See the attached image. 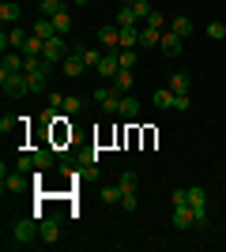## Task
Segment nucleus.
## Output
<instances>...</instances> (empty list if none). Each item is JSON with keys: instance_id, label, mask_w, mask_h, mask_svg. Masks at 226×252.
I'll list each match as a JSON object with an SVG mask.
<instances>
[{"instance_id": "4", "label": "nucleus", "mask_w": 226, "mask_h": 252, "mask_svg": "<svg viewBox=\"0 0 226 252\" xmlns=\"http://www.w3.org/2000/svg\"><path fill=\"white\" fill-rule=\"evenodd\" d=\"M189 207H193V215H196V230H204L207 226V189L193 185V189H189Z\"/></svg>"}, {"instance_id": "8", "label": "nucleus", "mask_w": 226, "mask_h": 252, "mask_svg": "<svg viewBox=\"0 0 226 252\" xmlns=\"http://www.w3.org/2000/svg\"><path fill=\"white\" fill-rule=\"evenodd\" d=\"M61 72H65L68 79H79V75L87 72V61L79 57V49H72V53L65 57V61H61Z\"/></svg>"}, {"instance_id": "30", "label": "nucleus", "mask_w": 226, "mask_h": 252, "mask_svg": "<svg viewBox=\"0 0 226 252\" xmlns=\"http://www.w3.org/2000/svg\"><path fill=\"white\" fill-rule=\"evenodd\" d=\"M83 105H87L83 98H65V113L68 117H79V113H83Z\"/></svg>"}, {"instance_id": "14", "label": "nucleus", "mask_w": 226, "mask_h": 252, "mask_svg": "<svg viewBox=\"0 0 226 252\" xmlns=\"http://www.w3.org/2000/svg\"><path fill=\"white\" fill-rule=\"evenodd\" d=\"M31 34H38L42 42H49V38H57V27H53V19L38 15V23H34V31H31Z\"/></svg>"}, {"instance_id": "5", "label": "nucleus", "mask_w": 226, "mask_h": 252, "mask_svg": "<svg viewBox=\"0 0 226 252\" xmlns=\"http://www.w3.org/2000/svg\"><path fill=\"white\" fill-rule=\"evenodd\" d=\"M68 57V45H65V34H57V38H49L45 42V49H42V61L53 68V64H61Z\"/></svg>"}, {"instance_id": "29", "label": "nucleus", "mask_w": 226, "mask_h": 252, "mask_svg": "<svg viewBox=\"0 0 226 252\" xmlns=\"http://www.w3.org/2000/svg\"><path fill=\"white\" fill-rule=\"evenodd\" d=\"M155 105H159V109H170L173 105V91L170 87H166V91H155Z\"/></svg>"}, {"instance_id": "3", "label": "nucleus", "mask_w": 226, "mask_h": 252, "mask_svg": "<svg viewBox=\"0 0 226 252\" xmlns=\"http://www.w3.org/2000/svg\"><path fill=\"white\" fill-rule=\"evenodd\" d=\"M61 226H65V215H42V219H38V241L57 245L61 241Z\"/></svg>"}, {"instance_id": "23", "label": "nucleus", "mask_w": 226, "mask_h": 252, "mask_svg": "<svg viewBox=\"0 0 226 252\" xmlns=\"http://www.w3.org/2000/svg\"><path fill=\"white\" fill-rule=\"evenodd\" d=\"M129 8L136 11V19H140V23H147V15H151V11H155V8H151V4H147V0H129Z\"/></svg>"}, {"instance_id": "27", "label": "nucleus", "mask_w": 226, "mask_h": 252, "mask_svg": "<svg viewBox=\"0 0 226 252\" xmlns=\"http://www.w3.org/2000/svg\"><path fill=\"white\" fill-rule=\"evenodd\" d=\"M140 45V31H121V49H136Z\"/></svg>"}, {"instance_id": "26", "label": "nucleus", "mask_w": 226, "mask_h": 252, "mask_svg": "<svg viewBox=\"0 0 226 252\" xmlns=\"http://www.w3.org/2000/svg\"><path fill=\"white\" fill-rule=\"evenodd\" d=\"M121 196H125L121 185H106V189H102V203H121Z\"/></svg>"}, {"instance_id": "40", "label": "nucleus", "mask_w": 226, "mask_h": 252, "mask_svg": "<svg viewBox=\"0 0 226 252\" xmlns=\"http://www.w3.org/2000/svg\"><path fill=\"white\" fill-rule=\"evenodd\" d=\"M72 4H91V0H72Z\"/></svg>"}, {"instance_id": "24", "label": "nucleus", "mask_w": 226, "mask_h": 252, "mask_svg": "<svg viewBox=\"0 0 226 252\" xmlns=\"http://www.w3.org/2000/svg\"><path fill=\"white\" fill-rule=\"evenodd\" d=\"M61 8H65L61 0H38V11H42L45 19H53V15H57V11H61Z\"/></svg>"}, {"instance_id": "38", "label": "nucleus", "mask_w": 226, "mask_h": 252, "mask_svg": "<svg viewBox=\"0 0 226 252\" xmlns=\"http://www.w3.org/2000/svg\"><path fill=\"white\" fill-rule=\"evenodd\" d=\"M15 121H19V117H4V121H0V132H4V136H8L11 128H15Z\"/></svg>"}, {"instance_id": "37", "label": "nucleus", "mask_w": 226, "mask_h": 252, "mask_svg": "<svg viewBox=\"0 0 226 252\" xmlns=\"http://www.w3.org/2000/svg\"><path fill=\"white\" fill-rule=\"evenodd\" d=\"M121 207H125V211H136V192H125V196H121Z\"/></svg>"}, {"instance_id": "6", "label": "nucleus", "mask_w": 226, "mask_h": 252, "mask_svg": "<svg viewBox=\"0 0 226 252\" xmlns=\"http://www.w3.org/2000/svg\"><path fill=\"white\" fill-rule=\"evenodd\" d=\"M0 177H4V185H0L4 196H15V192L27 189V173H23V169H8V173H0Z\"/></svg>"}, {"instance_id": "19", "label": "nucleus", "mask_w": 226, "mask_h": 252, "mask_svg": "<svg viewBox=\"0 0 226 252\" xmlns=\"http://www.w3.org/2000/svg\"><path fill=\"white\" fill-rule=\"evenodd\" d=\"M75 49H79V57L87 61V68H98V64H102V57H106V53L91 49V45H75Z\"/></svg>"}, {"instance_id": "7", "label": "nucleus", "mask_w": 226, "mask_h": 252, "mask_svg": "<svg viewBox=\"0 0 226 252\" xmlns=\"http://www.w3.org/2000/svg\"><path fill=\"white\" fill-rule=\"evenodd\" d=\"M170 226L173 230H193L196 226V215H193V207H189V203H181V207H173V215H170Z\"/></svg>"}, {"instance_id": "22", "label": "nucleus", "mask_w": 226, "mask_h": 252, "mask_svg": "<svg viewBox=\"0 0 226 252\" xmlns=\"http://www.w3.org/2000/svg\"><path fill=\"white\" fill-rule=\"evenodd\" d=\"M53 27H57V34H68V31H72V15H68V8H61L53 15Z\"/></svg>"}, {"instance_id": "9", "label": "nucleus", "mask_w": 226, "mask_h": 252, "mask_svg": "<svg viewBox=\"0 0 226 252\" xmlns=\"http://www.w3.org/2000/svg\"><path fill=\"white\" fill-rule=\"evenodd\" d=\"M181 45H185V38H177L173 31H162V38H159V49L166 53V57H177V53H181Z\"/></svg>"}, {"instance_id": "39", "label": "nucleus", "mask_w": 226, "mask_h": 252, "mask_svg": "<svg viewBox=\"0 0 226 252\" xmlns=\"http://www.w3.org/2000/svg\"><path fill=\"white\" fill-rule=\"evenodd\" d=\"M49 105H53V109H65V98H61V94L53 91V94H49Z\"/></svg>"}, {"instance_id": "11", "label": "nucleus", "mask_w": 226, "mask_h": 252, "mask_svg": "<svg viewBox=\"0 0 226 252\" xmlns=\"http://www.w3.org/2000/svg\"><path fill=\"white\" fill-rule=\"evenodd\" d=\"M113 23H117L121 31H140V19H136V11H132L129 4H125V8L117 11V19H113Z\"/></svg>"}, {"instance_id": "16", "label": "nucleus", "mask_w": 226, "mask_h": 252, "mask_svg": "<svg viewBox=\"0 0 226 252\" xmlns=\"http://www.w3.org/2000/svg\"><path fill=\"white\" fill-rule=\"evenodd\" d=\"M42 49H45V42L38 38V34H31V38H27V45H23V57H27V61H38V57H42Z\"/></svg>"}, {"instance_id": "13", "label": "nucleus", "mask_w": 226, "mask_h": 252, "mask_svg": "<svg viewBox=\"0 0 226 252\" xmlns=\"http://www.w3.org/2000/svg\"><path fill=\"white\" fill-rule=\"evenodd\" d=\"M117 117H125V121H136V117H140V98L121 94V113H117Z\"/></svg>"}, {"instance_id": "28", "label": "nucleus", "mask_w": 226, "mask_h": 252, "mask_svg": "<svg viewBox=\"0 0 226 252\" xmlns=\"http://www.w3.org/2000/svg\"><path fill=\"white\" fill-rule=\"evenodd\" d=\"M34 162H38V169H49V166H53V162H57V158H53V151H34Z\"/></svg>"}, {"instance_id": "35", "label": "nucleus", "mask_w": 226, "mask_h": 252, "mask_svg": "<svg viewBox=\"0 0 226 252\" xmlns=\"http://www.w3.org/2000/svg\"><path fill=\"white\" fill-rule=\"evenodd\" d=\"M170 109H177V113H185L189 109V94H173V105Z\"/></svg>"}, {"instance_id": "18", "label": "nucleus", "mask_w": 226, "mask_h": 252, "mask_svg": "<svg viewBox=\"0 0 226 252\" xmlns=\"http://www.w3.org/2000/svg\"><path fill=\"white\" fill-rule=\"evenodd\" d=\"M159 38H162V31H155V27H140V45H143V49H159Z\"/></svg>"}, {"instance_id": "1", "label": "nucleus", "mask_w": 226, "mask_h": 252, "mask_svg": "<svg viewBox=\"0 0 226 252\" xmlns=\"http://www.w3.org/2000/svg\"><path fill=\"white\" fill-rule=\"evenodd\" d=\"M0 87H4V98L31 94V79H27V72H0Z\"/></svg>"}, {"instance_id": "31", "label": "nucleus", "mask_w": 226, "mask_h": 252, "mask_svg": "<svg viewBox=\"0 0 226 252\" xmlns=\"http://www.w3.org/2000/svg\"><path fill=\"white\" fill-rule=\"evenodd\" d=\"M117 61H121V68H136V61H140V57H136V49H121Z\"/></svg>"}, {"instance_id": "2", "label": "nucleus", "mask_w": 226, "mask_h": 252, "mask_svg": "<svg viewBox=\"0 0 226 252\" xmlns=\"http://www.w3.org/2000/svg\"><path fill=\"white\" fill-rule=\"evenodd\" d=\"M38 241V219H19L15 226H11V249H23V245Z\"/></svg>"}, {"instance_id": "33", "label": "nucleus", "mask_w": 226, "mask_h": 252, "mask_svg": "<svg viewBox=\"0 0 226 252\" xmlns=\"http://www.w3.org/2000/svg\"><path fill=\"white\" fill-rule=\"evenodd\" d=\"M143 27H155V31H166V19H162V11H151Z\"/></svg>"}, {"instance_id": "12", "label": "nucleus", "mask_w": 226, "mask_h": 252, "mask_svg": "<svg viewBox=\"0 0 226 252\" xmlns=\"http://www.w3.org/2000/svg\"><path fill=\"white\" fill-rule=\"evenodd\" d=\"M23 64H27L23 49H8V53H4V68H0V72H23Z\"/></svg>"}, {"instance_id": "15", "label": "nucleus", "mask_w": 226, "mask_h": 252, "mask_svg": "<svg viewBox=\"0 0 226 252\" xmlns=\"http://www.w3.org/2000/svg\"><path fill=\"white\" fill-rule=\"evenodd\" d=\"M0 19H4V27H15V23H19V4H15V0H4V4H0Z\"/></svg>"}, {"instance_id": "20", "label": "nucleus", "mask_w": 226, "mask_h": 252, "mask_svg": "<svg viewBox=\"0 0 226 252\" xmlns=\"http://www.w3.org/2000/svg\"><path fill=\"white\" fill-rule=\"evenodd\" d=\"M170 31L177 34V38H189V34H193V19H189V15H177V19L170 23Z\"/></svg>"}, {"instance_id": "32", "label": "nucleus", "mask_w": 226, "mask_h": 252, "mask_svg": "<svg viewBox=\"0 0 226 252\" xmlns=\"http://www.w3.org/2000/svg\"><path fill=\"white\" fill-rule=\"evenodd\" d=\"M207 38H211V42H223V38H226V27H223V23H207Z\"/></svg>"}, {"instance_id": "36", "label": "nucleus", "mask_w": 226, "mask_h": 252, "mask_svg": "<svg viewBox=\"0 0 226 252\" xmlns=\"http://www.w3.org/2000/svg\"><path fill=\"white\" fill-rule=\"evenodd\" d=\"M19 169H23V173H31V169H38V162H34V155H23V158H19Z\"/></svg>"}, {"instance_id": "41", "label": "nucleus", "mask_w": 226, "mask_h": 252, "mask_svg": "<svg viewBox=\"0 0 226 252\" xmlns=\"http://www.w3.org/2000/svg\"><path fill=\"white\" fill-rule=\"evenodd\" d=\"M61 4H65V8H68V4H72V0H61Z\"/></svg>"}, {"instance_id": "10", "label": "nucleus", "mask_w": 226, "mask_h": 252, "mask_svg": "<svg viewBox=\"0 0 226 252\" xmlns=\"http://www.w3.org/2000/svg\"><path fill=\"white\" fill-rule=\"evenodd\" d=\"M98 42L106 45V49H117V45H121V27H117V23H109V27H98Z\"/></svg>"}, {"instance_id": "21", "label": "nucleus", "mask_w": 226, "mask_h": 252, "mask_svg": "<svg viewBox=\"0 0 226 252\" xmlns=\"http://www.w3.org/2000/svg\"><path fill=\"white\" fill-rule=\"evenodd\" d=\"M170 91L173 94H189V72H173L170 75Z\"/></svg>"}, {"instance_id": "17", "label": "nucleus", "mask_w": 226, "mask_h": 252, "mask_svg": "<svg viewBox=\"0 0 226 252\" xmlns=\"http://www.w3.org/2000/svg\"><path fill=\"white\" fill-rule=\"evenodd\" d=\"M113 87H117L121 94H129L132 87H136V79H132V68H121V72L113 75Z\"/></svg>"}, {"instance_id": "34", "label": "nucleus", "mask_w": 226, "mask_h": 252, "mask_svg": "<svg viewBox=\"0 0 226 252\" xmlns=\"http://www.w3.org/2000/svg\"><path fill=\"white\" fill-rule=\"evenodd\" d=\"M170 203H173V207H181V203H189V189H173Z\"/></svg>"}, {"instance_id": "25", "label": "nucleus", "mask_w": 226, "mask_h": 252, "mask_svg": "<svg viewBox=\"0 0 226 252\" xmlns=\"http://www.w3.org/2000/svg\"><path fill=\"white\" fill-rule=\"evenodd\" d=\"M117 185H121V192H136V185H140V177H136V173H132V169H129V173H121V177H117Z\"/></svg>"}]
</instances>
